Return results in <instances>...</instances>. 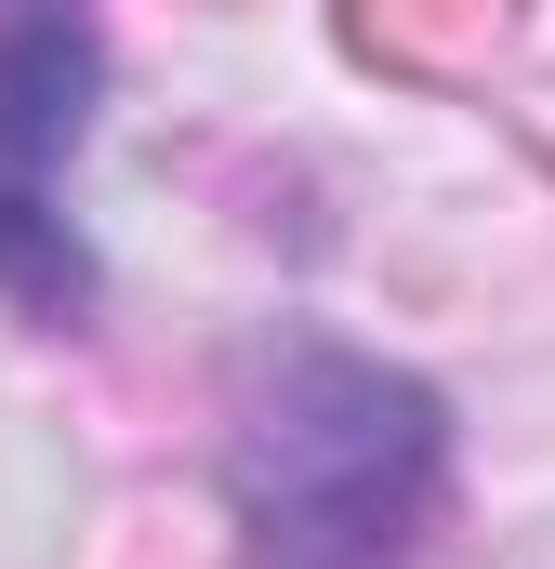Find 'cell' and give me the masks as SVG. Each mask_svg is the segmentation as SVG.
I'll return each mask as SVG.
<instances>
[{"label":"cell","instance_id":"1","mask_svg":"<svg viewBox=\"0 0 555 569\" xmlns=\"http://www.w3.org/2000/svg\"><path fill=\"white\" fill-rule=\"evenodd\" d=\"M450 463L436 385L357 358V345H278L239 385V557L252 569H397Z\"/></svg>","mask_w":555,"mask_h":569},{"label":"cell","instance_id":"2","mask_svg":"<svg viewBox=\"0 0 555 569\" xmlns=\"http://www.w3.org/2000/svg\"><path fill=\"white\" fill-rule=\"evenodd\" d=\"M93 93H107L93 0H0V305H27L40 331L93 318V252L67 212Z\"/></svg>","mask_w":555,"mask_h":569}]
</instances>
